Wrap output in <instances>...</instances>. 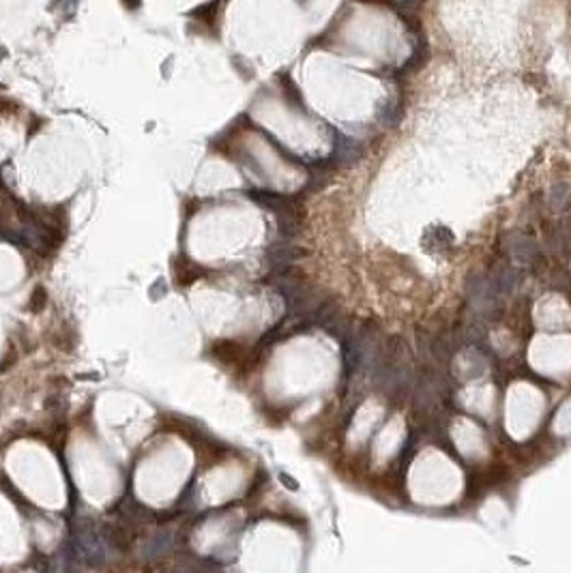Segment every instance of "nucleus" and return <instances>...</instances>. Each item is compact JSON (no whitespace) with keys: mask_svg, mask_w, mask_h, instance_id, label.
I'll list each match as a JSON object with an SVG mask.
<instances>
[{"mask_svg":"<svg viewBox=\"0 0 571 573\" xmlns=\"http://www.w3.org/2000/svg\"><path fill=\"white\" fill-rule=\"evenodd\" d=\"M560 226L571 234V204H569V202H567V210H565V222H562Z\"/></svg>","mask_w":571,"mask_h":573,"instance_id":"9d476101","label":"nucleus"},{"mask_svg":"<svg viewBox=\"0 0 571 573\" xmlns=\"http://www.w3.org/2000/svg\"><path fill=\"white\" fill-rule=\"evenodd\" d=\"M279 479H281L286 485H288V489H297V487H299V483H297L295 479H290L288 475H283V472H281V475H279Z\"/></svg>","mask_w":571,"mask_h":573,"instance_id":"9b49d317","label":"nucleus"},{"mask_svg":"<svg viewBox=\"0 0 571 573\" xmlns=\"http://www.w3.org/2000/svg\"><path fill=\"white\" fill-rule=\"evenodd\" d=\"M170 543H172V535H170V533H159V535L151 537V541H149L145 554H147L149 558H157L159 554H164V552L170 548Z\"/></svg>","mask_w":571,"mask_h":573,"instance_id":"0eeeda50","label":"nucleus"},{"mask_svg":"<svg viewBox=\"0 0 571 573\" xmlns=\"http://www.w3.org/2000/svg\"><path fill=\"white\" fill-rule=\"evenodd\" d=\"M363 155V149L361 144L356 142L354 137H348V135H341V133H335V147H333V157L335 161L344 164V166H350V164H356Z\"/></svg>","mask_w":571,"mask_h":573,"instance_id":"20e7f679","label":"nucleus"},{"mask_svg":"<svg viewBox=\"0 0 571 573\" xmlns=\"http://www.w3.org/2000/svg\"><path fill=\"white\" fill-rule=\"evenodd\" d=\"M301 256V251L290 243V241H277L271 243L266 249V260L271 262L273 268H288L297 258Z\"/></svg>","mask_w":571,"mask_h":573,"instance_id":"7ed1b4c3","label":"nucleus"},{"mask_svg":"<svg viewBox=\"0 0 571 573\" xmlns=\"http://www.w3.org/2000/svg\"><path fill=\"white\" fill-rule=\"evenodd\" d=\"M569 195H571V189H569L567 183H554L552 189H550V195H548L550 206H552V208H562V206H567Z\"/></svg>","mask_w":571,"mask_h":573,"instance_id":"6e6552de","label":"nucleus"},{"mask_svg":"<svg viewBox=\"0 0 571 573\" xmlns=\"http://www.w3.org/2000/svg\"><path fill=\"white\" fill-rule=\"evenodd\" d=\"M494 288L498 293V297H509L514 290H516V283H518V273L514 266H498L492 275H490Z\"/></svg>","mask_w":571,"mask_h":573,"instance_id":"423d86ee","label":"nucleus"},{"mask_svg":"<svg viewBox=\"0 0 571 573\" xmlns=\"http://www.w3.org/2000/svg\"><path fill=\"white\" fill-rule=\"evenodd\" d=\"M249 198L256 200L260 206L273 210L277 217H281V215H293L290 212V200L281 195V193H273V191H260V189H254L249 191Z\"/></svg>","mask_w":571,"mask_h":573,"instance_id":"39448f33","label":"nucleus"},{"mask_svg":"<svg viewBox=\"0 0 571 573\" xmlns=\"http://www.w3.org/2000/svg\"><path fill=\"white\" fill-rule=\"evenodd\" d=\"M503 247L516 262H522V264H531L539 258V243L533 237L522 234V232H509L503 239Z\"/></svg>","mask_w":571,"mask_h":573,"instance_id":"f03ea898","label":"nucleus"},{"mask_svg":"<svg viewBox=\"0 0 571 573\" xmlns=\"http://www.w3.org/2000/svg\"><path fill=\"white\" fill-rule=\"evenodd\" d=\"M569 247H571V234H569L562 226L554 228V230L550 232V249L556 251V254H562V251H567Z\"/></svg>","mask_w":571,"mask_h":573,"instance_id":"1a4fd4ad","label":"nucleus"},{"mask_svg":"<svg viewBox=\"0 0 571 573\" xmlns=\"http://www.w3.org/2000/svg\"><path fill=\"white\" fill-rule=\"evenodd\" d=\"M466 295H468L470 305L481 310V312L492 310L498 301H501L490 275H481V273H475L466 279Z\"/></svg>","mask_w":571,"mask_h":573,"instance_id":"f257e3e1","label":"nucleus"}]
</instances>
